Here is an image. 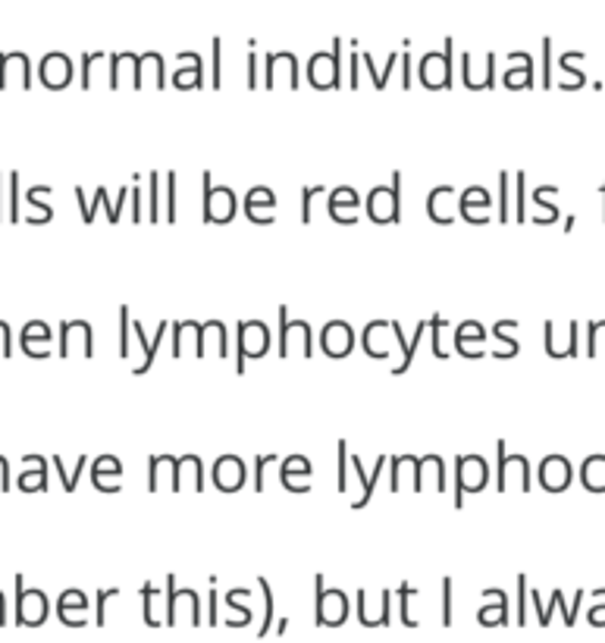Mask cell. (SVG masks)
<instances>
[{"mask_svg":"<svg viewBox=\"0 0 605 643\" xmlns=\"http://www.w3.org/2000/svg\"><path fill=\"white\" fill-rule=\"evenodd\" d=\"M543 327H546V355H549V358H555V327H553V320H546Z\"/></svg>","mask_w":605,"mask_h":643,"instance_id":"47","label":"cell"},{"mask_svg":"<svg viewBox=\"0 0 605 643\" xmlns=\"http://www.w3.org/2000/svg\"><path fill=\"white\" fill-rule=\"evenodd\" d=\"M132 220H141V189L136 179H132Z\"/></svg>","mask_w":605,"mask_h":643,"instance_id":"45","label":"cell"},{"mask_svg":"<svg viewBox=\"0 0 605 643\" xmlns=\"http://www.w3.org/2000/svg\"><path fill=\"white\" fill-rule=\"evenodd\" d=\"M351 79H348V86L358 88V60H361V53H358V41H351Z\"/></svg>","mask_w":605,"mask_h":643,"instance_id":"43","label":"cell"},{"mask_svg":"<svg viewBox=\"0 0 605 643\" xmlns=\"http://www.w3.org/2000/svg\"><path fill=\"white\" fill-rule=\"evenodd\" d=\"M587 330H589L587 355H589V358H593V355H596V333H599V320H589V324H587Z\"/></svg>","mask_w":605,"mask_h":643,"instance_id":"46","label":"cell"},{"mask_svg":"<svg viewBox=\"0 0 605 643\" xmlns=\"http://www.w3.org/2000/svg\"><path fill=\"white\" fill-rule=\"evenodd\" d=\"M496 453H499V465H496V489H499V493H505V487H508V484H505V477H508V465H512V462H508V443H505V439H499V443H496Z\"/></svg>","mask_w":605,"mask_h":643,"instance_id":"16","label":"cell"},{"mask_svg":"<svg viewBox=\"0 0 605 643\" xmlns=\"http://www.w3.org/2000/svg\"><path fill=\"white\" fill-rule=\"evenodd\" d=\"M599 191H603V198H605V182H603V189ZM603 220H605V201H603Z\"/></svg>","mask_w":605,"mask_h":643,"instance_id":"50","label":"cell"},{"mask_svg":"<svg viewBox=\"0 0 605 643\" xmlns=\"http://www.w3.org/2000/svg\"><path fill=\"white\" fill-rule=\"evenodd\" d=\"M427 327H430V324H427V320H420V324H417V330H415V339L408 343V339L401 336V327H398V320H389V330L396 333V339L401 343V355H405V362H401V365H398L396 370H393L396 377H401V374H405V370L411 367V362H415V355H417V346H420V339H424V333H427Z\"/></svg>","mask_w":605,"mask_h":643,"instance_id":"6","label":"cell"},{"mask_svg":"<svg viewBox=\"0 0 605 643\" xmlns=\"http://www.w3.org/2000/svg\"><path fill=\"white\" fill-rule=\"evenodd\" d=\"M515 195H518V201H515V220L518 224H527V174H515Z\"/></svg>","mask_w":605,"mask_h":643,"instance_id":"14","label":"cell"},{"mask_svg":"<svg viewBox=\"0 0 605 643\" xmlns=\"http://www.w3.org/2000/svg\"><path fill=\"white\" fill-rule=\"evenodd\" d=\"M105 474L110 477H122V465L113 458V455H101L98 462H95V471H91V481H95V487L107 489V493H120V484H107Z\"/></svg>","mask_w":605,"mask_h":643,"instance_id":"8","label":"cell"},{"mask_svg":"<svg viewBox=\"0 0 605 643\" xmlns=\"http://www.w3.org/2000/svg\"><path fill=\"white\" fill-rule=\"evenodd\" d=\"M518 622L524 625V622H527V574H518Z\"/></svg>","mask_w":605,"mask_h":643,"instance_id":"35","label":"cell"},{"mask_svg":"<svg viewBox=\"0 0 605 643\" xmlns=\"http://www.w3.org/2000/svg\"><path fill=\"white\" fill-rule=\"evenodd\" d=\"M499 220L502 224H508V217H512V201H508V174L502 170L499 174Z\"/></svg>","mask_w":605,"mask_h":643,"instance_id":"21","label":"cell"},{"mask_svg":"<svg viewBox=\"0 0 605 643\" xmlns=\"http://www.w3.org/2000/svg\"><path fill=\"white\" fill-rule=\"evenodd\" d=\"M348 462L355 465V474H358V481H361V487H364L361 499H355V503H351V508H364V505L370 503L374 487H377V477H383V468L389 465V458H386V455H380V458H377V465H374V474H367V471H364L358 453H348Z\"/></svg>","mask_w":605,"mask_h":643,"instance_id":"5","label":"cell"},{"mask_svg":"<svg viewBox=\"0 0 605 643\" xmlns=\"http://www.w3.org/2000/svg\"><path fill=\"white\" fill-rule=\"evenodd\" d=\"M0 220H3V174H0Z\"/></svg>","mask_w":605,"mask_h":643,"instance_id":"49","label":"cell"},{"mask_svg":"<svg viewBox=\"0 0 605 643\" xmlns=\"http://www.w3.org/2000/svg\"><path fill=\"white\" fill-rule=\"evenodd\" d=\"M170 330H173V358H179L182 355V336H186V320H176V324H170Z\"/></svg>","mask_w":605,"mask_h":643,"instance_id":"37","label":"cell"},{"mask_svg":"<svg viewBox=\"0 0 605 643\" xmlns=\"http://www.w3.org/2000/svg\"><path fill=\"white\" fill-rule=\"evenodd\" d=\"M76 201H79V210H82V220H86V224H95V220H91V205L86 201V191H82V186H76Z\"/></svg>","mask_w":605,"mask_h":643,"instance_id":"40","label":"cell"},{"mask_svg":"<svg viewBox=\"0 0 605 643\" xmlns=\"http://www.w3.org/2000/svg\"><path fill=\"white\" fill-rule=\"evenodd\" d=\"M543 88H553V38H543Z\"/></svg>","mask_w":605,"mask_h":643,"instance_id":"22","label":"cell"},{"mask_svg":"<svg viewBox=\"0 0 605 643\" xmlns=\"http://www.w3.org/2000/svg\"><path fill=\"white\" fill-rule=\"evenodd\" d=\"M258 587H260V593H264V627H260V634H267V627H270V622H274V593H270L267 577H260Z\"/></svg>","mask_w":605,"mask_h":643,"instance_id":"19","label":"cell"},{"mask_svg":"<svg viewBox=\"0 0 605 643\" xmlns=\"http://www.w3.org/2000/svg\"><path fill=\"white\" fill-rule=\"evenodd\" d=\"M148 182H151V201H148V205H151V214H148V217H151V220H160V201H157V198H160V176H157V170L155 174H148Z\"/></svg>","mask_w":605,"mask_h":643,"instance_id":"28","label":"cell"},{"mask_svg":"<svg viewBox=\"0 0 605 643\" xmlns=\"http://www.w3.org/2000/svg\"><path fill=\"white\" fill-rule=\"evenodd\" d=\"M411 596H417V587H408V584H401V587H398V600H401V622H405L408 627H417L415 619L408 615V600H411Z\"/></svg>","mask_w":605,"mask_h":643,"instance_id":"25","label":"cell"},{"mask_svg":"<svg viewBox=\"0 0 605 643\" xmlns=\"http://www.w3.org/2000/svg\"><path fill=\"white\" fill-rule=\"evenodd\" d=\"M329 63H333V88L343 86V38H333V51H329Z\"/></svg>","mask_w":605,"mask_h":643,"instance_id":"17","label":"cell"},{"mask_svg":"<svg viewBox=\"0 0 605 643\" xmlns=\"http://www.w3.org/2000/svg\"><path fill=\"white\" fill-rule=\"evenodd\" d=\"M505 327H518V320H499V324H496V336H499L502 343L508 346V358H515L520 346L515 343V339H508V336H505Z\"/></svg>","mask_w":605,"mask_h":643,"instance_id":"29","label":"cell"},{"mask_svg":"<svg viewBox=\"0 0 605 643\" xmlns=\"http://www.w3.org/2000/svg\"><path fill=\"white\" fill-rule=\"evenodd\" d=\"M336 449H339V468H336V474H339V477H336V484H339V489L346 493V489H348V471H346V465H348V443H346V439H339V446H336Z\"/></svg>","mask_w":605,"mask_h":643,"instance_id":"24","label":"cell"},{"mask_svg":"<svg viewBox=\"0 0 605 643\" xmlns=\"http://www.w3.org/2000/svg\"><path fill=\"white\" fill-rule=\"evenodd\" d=\"M26 465H36V471H26V474H19V489H26V493H32V489H48V465H44V458L41 455H26L22 458Z\"/></svg>","mask_w":605,"mask_h":643,"instance_id":"7","label":"cell"},{"mask_svg":"<svg viewBox=\"0 0 605 643\" xmlns=\"http://www.w3.org/2000/svg\"><path fill=\"white\" fill-rule=\"evenodd\" d=\"M577 330H581V324H577V320H571V339H568V352H565V358H577Z\"/></svg>","mask_w":605,"mask_h":643,"instance_id":"44","label":"cell"},{"mask_svg":"<svg viewBox=\"0 0 605 643\" xmlns=\"http://www.w3.org/2000/svg\"><path fill=\"white\" fill-rule=\"evenodd\" d=\"M155 584H145L141 587V600H145V622L151 627H157V619H155Z\"/></svg>","mask_w":605,"mask_h":643,"instance_id":"26","label":"cell"},{"mask_svg":"<svg viewBox=\"0 0 605 643\" xmlns=\"http://www.w3.org/2000/svg\"><path fill=\"white\" fill-rule=\"evenodd\" d=\"M129 336H132V320H129V308L122 305L120 308V358H129V355H132Z\"/></svg>","mask_w":605,"mask_h":643,"instance_id":"18","label":"cell"},{"mask_svg":"<svg viewBox=\"0 0 605 643\" xmlns=\"http://www.w3.org/2000/svg\"><path fill=\"white\" fill-rule=\"evenodd\" d=\"M167 220H176V174H167Z\"/></svg>","mask_w":605,"mask_h":643,"instance_id":"32","label":"cell"},{"mask_svg":"<svg viewBox=\"0 0 605 643\" xmlns=\"http://www.w3.org/2000/svg\"><path fill=\"white\" fill-rule=\"evenodd\" d=\"M70 609H82L86 612L88 609V596L82 591H67L63 596H60V603H57V615H60V622L67 619V612Z\"/></svg>","mask_w":605,"mask_h":643,"instance_id":"13","label":"cell"},{"mask_svg":"<svg viewBox=\"0 0 605 643\" xmlns=\"http://www.w3.org/2000/svg\"><path fill=\"white\" fill-rule=\"evenodd\" d=\"M364 205L374 224H401V174H393V186H377Z\"/></svg>","mask_w":605,"mask_h":643,"instance_id":"1","label":"cell"},{"mask_svg":"<svg viewBox=\"0 0 605 643\" xmlns=\"http://www.w3.org/2000/svg\"><path fill=\"white\" fill-rule=\"evenodd\" d=\"M110 596H120V587H113V591H98V625H105L107 622V600Z\"/></svg>","mask_w":605,"mask_h":643,"instance_id":"36","label":"cell"},{"mask_svg":"<svg viewBox=\"0 0 605 643\" xmlns=\"http://www.w3.org/2000/svg\"><path fill=\"white\" fill-rule=\"evenodd\" d=\"M210 67H214L210 86L220 88L224 86V41H220V38H214V41H210Z\"/></svg>","mask_w":605,"mask_h":643,"instance_id":"12","label":"cell"},{"mask_svg":"<svg viewBox=\"0 0 605 643\" xmlns=\"http://www.w3.org/2000/svg\"><path fill=\"white\" fill-rule=\"evenodd\" d=\"M430 327H433V355L436 358H449V352L443 348V327H446V320H443V314H433V320H430Z\"/></svg>","mask_w":605,"mask_h":643,"instance_id":"20","label":"cell"},{"mask_svg":"<svg viewBox=\"0 0 605 643\" xmlns=\"http://www.w3.org/2000/svg\"><path fill=\"white\" fill-rule=\"evenodd\" d=\"M320 348H324L327 358H336V362L346 358L355 348V330L348 327L346 320H329L324 333H320Z\"/></svg>","mask_w":605,"mask_h":643,"instance_id":"2","label":"cell"},{"mask_svg":"<svg viewBox=\"0 0 605 643\" xmlns=\"http://www.w3.org/2000/svg\"><path fill=\"white\" fill-rule=\"evenodd\" d=\"M167 625H176V603H179V596H176V574H167Z\"/></svg>","mask_w":605,"mask_h":643,"instance_id":"27","label":"cell"},{"mask_svg":"<svg viewBox=\"0 0 605 643\" xmlns=\"http://www.w3.org/2000/svg\"><path fill=\"white\" fill-rule=\"evenodd\" d=\"M38 76H41V82H44L48 88H67L72 82L70 57L60 51L48 53V57L41 60V70H38Z\"/></svg>","mask_w":605,"mask_h":643,"instance_id":"4","label":"cell"},{"mask_svg":"<svg viewBox=\"0 0 605 643\" xmlns=\"http://www.w3.org/2000/svg\"><path fill=\"white\" fill-rule=\"evenodd\" d=\"M101 57H107V53L105 51H91V53H86V57H82V88L91 86L88 70H91V63H95V60H101Z\"/></svg>","mask_w":605,"mask_h":643,"instance_id":"38","label":"cell"},{"mask_svg":"<svg viewBox=\"0 0 605 643\" xmlns=\"http://www.w3.org/2000/svg\"><path fill=\"white\" fill-rule=\"evenodd\" d=\"M208 622L217 625V577H210V606H208Z\"/></svg>","mask_w":605,"mask_h":643,"instance_id":"39","label":"cell"},{"mask_svg":"<svg viewBox=\"0 0 605 643\" xmlns=\"http://www.w3.org/2000/svg\"><path fill=\"white\" fill-rule=\"evenodd\" d=\"M248 88H258V53H248Z\"/></svg>","mask_w":605,"mask_h":643,"instance_id":"42","label":"cell"},{"mask_svg":"<svg viewBox=\"0 0 605 643\" xmlns=\"http://www.w3.org/2000/svg\"><path fill=\"white\" fill-rule=\"evenodd\" d=\"M7 182H10V220L17 224L19 220V174L7 176Z\"/></svg>","mask_w":605,"mask_h":643,"instance_id":"30","label":"cell"},{"mask_svg":"<svg viewBox=\"0 0 605 643\" xmlns=\"http://www.w3.org/2000/svg\"><path fill=\"white\" fill-rule=\"evenodd\" d=\"M32 339H51V330H48L44 320H29L26 324V330H22V352H29Z\"/></svg>","mask_w":605,"mask_h":643,"instance_id":"15","label":"cell"},{"mask_svg":"<svg viewBox=\"0 0 605 643\" xmlns=\"http://www.w3.org/2000/svg\"><path fill=\"white\" fill-rule=\"evenodd\" d=\"M274 462H279L277 455L274 453H267V455H260L258 458V465H255V489H264V468H267V465H274Z\"/></svg>","mask_w":605,"mask_h":643,"instance_id":"31","label":"cell"},{"mask_svg":"<svg viewBox=\"0 0 605 643\" xmlns=\"http://www.w3.org/2000/svg\"><path fill=\"white\" fill-rule=\"evenodd\" d=\"M443 195H455V189H452V186H439V189H433L430 195H427V214L433 217V224H436V205H439Z\"/></svg>","mask_w":605,"mask_h":643,"instance_id":"33","label":"cell"},{"mask_svg":"<svg viewBox=\"0 0 605 643\" xmlns=\"http://www.w3.org/2000/svg\"><path fill=\"white\" fill-rule=\"evenodd\" d=\"M324 186H311V189H305L301 191V224L308 227L311 224V201L317 198V195H324Z\"/></svg>","mask_w":605,"mask_h":643,"instance_id":"23","label":"cell"},{"mask_svg":"<svg viewBox=\"0 0 605 643\" xmlns=\"http://www.w3.org/2000/svg\"><path fill=\"white\" fill-rule=\"evenodd\" d=\"M295 330L301 333V355L305 358H311L314 355V336H311V324L308 320H295ZM289 333H292V324H289V308L286 305H279V358H286L289 355Z\"/></svg>","mask_w":605,"mask_h":643,"instance_id":"3","label":"cell"},{"mask_svg":"<svg viewBox=\"0 0 605 643\" xmlns=\"http://www.w3.org/2000/svg\"><path fill=\"white\" fill-rule=\"evenodd\" d=\"M474 205L486 210V208H493L496 201H493V195H489V191H486L484 186H470V189L462 191V201H458V214H462V217L467 220V214H470V208H474Z\"/></svg>","mask_w":605,"mask_h":643,"instance_id":"10","label":"cell"},{"mask_svg":"<svg viewBox=\"0 0 605 643\" xmlns=\"http://www.w3.org/2000/svg\"><path fill=\"white\" fill-rule=\"evenodd\" d=\"M401 67H405V72H401V86L411 88V51H401Z\"/></svg>","mask_w":605,"mask_h":643,"instance_id":"41","label":"cell"},{"mask_svg":"<svg viewBox=\"0 0 605 643\" xmlns=\"http://www.w3.org/2000/svg\"><path fill=\"white\" fill-rule=\"evenodd\" d=\"M277 205V195L270 189H264V186H255V189L245 195V210H248V220L251 224H258V227H264L258 217V208H274Z\"/></svg>","mask_w":605,"mask_h":643,"instance_id":"9","label":"cell"},{"mask_svg":"<svg viewBox=\"0 0 605 643\" xmlns=\"http://www.w3.org/2000/svg\"><path fill=\"white\" fill-rule=\"evenodd\" d=\"M443 625H452V577H443Z\"/></svg>","mask_w":605,"mask_h":643,"instance_id":"34","label":"cell"},{"mask_svg":"<svg viewBox=\"0 0 605 643\" xmlns=\"http://www.w3.org/2000/svg\"><path fill=\"white\" fill-rule=\"evenodd\" d=\"M553 593H555V606L565 609V596H562V591H553ZM565 622H568V625H574V619H571V612H565Z\"/></svg>","mask_w":605,"mask_h":643,"instance_id":"48","label":"cell"},{"mask_svg":"<svg viewBox=\"0 0 605 643\" xmlns=\"http://www.w3.org/2000/svg\"><path fill=\"white\" fill-rule=\"evenodd\" d=\"M51 462H53V468H57V477L63 481V489H67V493H72V489H76V484H79V477H82V468L88 465V455L86 453L79 455V465H76V474H72V477H67V468H63V458H60V455H53Z\"/></svg>","mask_w":605,"mask_h":643,"instance_id":"11","label":"cell"}]
</instances>
